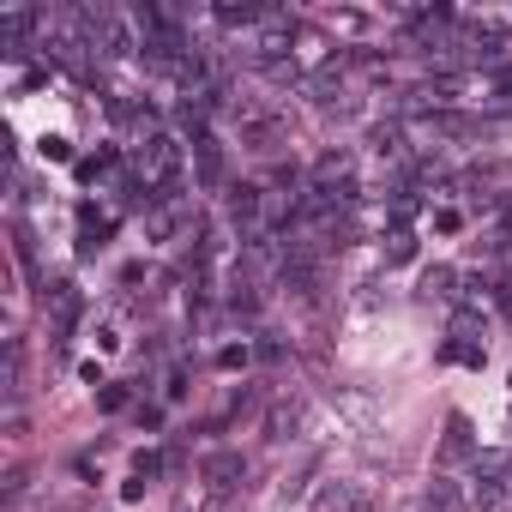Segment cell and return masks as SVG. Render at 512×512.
<instances>
[{"mask_svg": "<svg viewBox=\"0 0 512 512\" xmlns=\"http://www.w3.org/2000/svg\"><path fill=\"white\" fill-rule=\"evenodd\" d=\"M229 223L241 229V241H260L266 235V193L253 181H235L229 187Z\"/></svg>", "mask_w": 512, "mask_h": 512, "instance_id": "3", "label": "cell"}, {"mask_svg": "<svg viewBox=\"0 0 512 512\" xmlns=\"http://www.w3.org/2000/svg\"><path fill=\"white\" fill-rule=\"evenodd\" d=\"M314 199H326V205H350L356 199V163L344 157V151H326L320 163H314V187H308Z\"/></svg>", "mask_w": 512, "mask_h": 512, "instance_id": "2", "label": "cell"}, {"mask_svg": "<svg viewBox=\"0 0 512 512\" xmlns=\"http://www.w3.org/2000/svg\"><path fill=\"white\" fill-rule=\"evenodd\" d=\"M181 169H187V157H181V139H169V133H151V139L139 145V181H151L163 199H175V187H181Z\"/></svg>", "mask_w": 512, "mask_h": 512, "instance_id": "1", "label": "cell"}, {"mask_svg": "<svg viewBox=\"0 0 512 512\" xmlns=\"http://www.w3.org/2000/svg\"><path fill=\"white\" fill-rule=\"evenodd\" d=\"M193 157H199V181L217 187L223 181V145L211 139V127H193Z\"/></svg>", "mask_w": 512, "mask_h": 512, "instance_id": "4", "label": "cell"}, {"mask_svg": "<svg viewBox=\"0 0 512 512\" xmlns=\"http://www.w3.org/2000/svg\"><path fill=\"white\" fill-rule=\"evenodd\" d=\"M476 506L482 512H506V476L500 470H482L476 476Z\"/></svg>", "mask_w": 512, "mask_h": 512, "instance_id": "5", "label": "cell"}]
</instances>
